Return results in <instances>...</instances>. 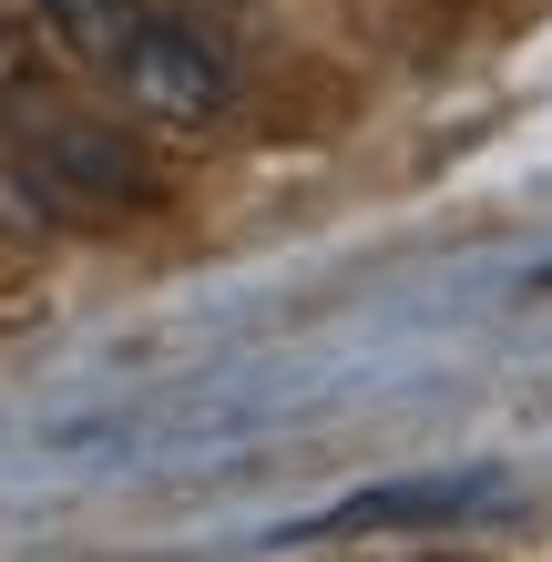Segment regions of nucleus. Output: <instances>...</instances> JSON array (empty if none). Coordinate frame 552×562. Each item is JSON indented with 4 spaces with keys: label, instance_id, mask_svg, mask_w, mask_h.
Segmentation results:
<instances>
[{
    "label": "nucleus",
    "instance_id": "f257e3e1",
    "mask_svg": "<svg viewBox=\"0 0 552 562\" xmlns=\"http://www.w3.org/2000/svg\"><path fill=\"white\" fill-rule=\"evenodd\" d=\"M31 11L123 113L165 123V134H205L236 113V61L174 0H31Z\"/></svg>",
    "mask_w": 552,
    "mask_h": 562
},
{
    "label": "nucleus",
    "instance_id": "7ed1b4c3",
    "mask_svg": "<svg viewBox=\"0 0 552 562\" xmlns=\"http://www.w3.org/2000/svg\"><path fill=\"white\" fill-rule=\"evenodd\" d=\"M461 502H481V481H388V491H359V502L297 521V532L317 542V532H369V521H440V512H461Z\"/></svg>",
    "mask_w": 552,
    "mask_h": 562
},
{
    "label": "nucleus",
    "instance_id": "20e7f679",
    "mask_svg": "<svg viewBox=\"0 0 552 562\" xmlns=\"http://www.w3.org/2000/svg\"><path fill=\"white\" fill-rule=\"evenodd\" d=\"M174 11H194V21H225V11H236V0H174Z\"/></svg>",
    "mask_w": 552,
    "mask_h": 562
},
{
    "label": "nucleus",
    "instance_id": "f03ea898",
    "mask_svg": "<svg viewBox=\"0 0 552 562\" xmlns=\"http://www.w3.org/2000/svg\"><path fill=\"white\" fill-rule=\"evenodd\" d=\"M0 123H11L31 184H52L61 205H82V215H134V205H154V164L134 154V134H113L103 113L61 103L42 72H0Z\"/></svg>",
    "mask_w": 552,
    "mask_h": 562
}]
</instances>
